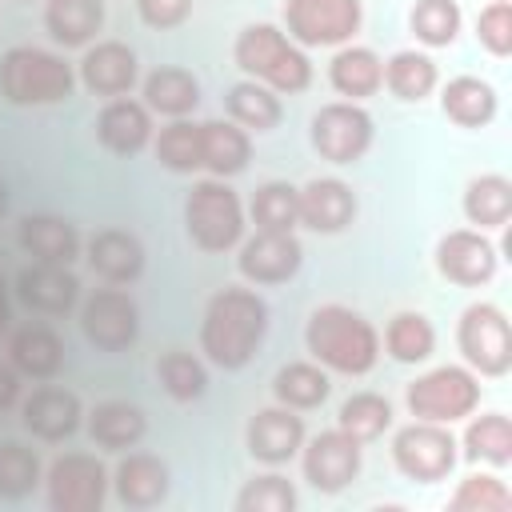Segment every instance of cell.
<instances>
[{
    "mask_svg": "<svg viewBox=\"0 0 512 512\" xmlns=\"http://www.w3.org/2000/svg\"><path fill=\"white\" fill-rule=\"evenodd\" d=\"M268 324H272L268 300L256 288L228 284V288H220L204 304V316H200V356L212 368L240 372L264 348Z\"/></svg>",
    "mask_w": 512,
    "mask_h": 512,
    "instance_id": "obj_1",
    "label": "cell"
},
{
    "mask_svg": "<svg viewBox=\"0 0 512 512\" xmlns=\"http://www.w3.org/2000/svg\"><path fill=\"white\" fill-rule=\"evenodd\" d=\"M308 360L328 368L332 376H368L380 364V332L376 324L348 304H320L304 320Z\"/></svg>",
    "mask_w": 512,
    "mask_h": 512,
    "instance_id": "obj_2",
    "label": "cell"
},
{
    "mask_svg": "<svg viewBox=\"0 0 512 512\" xmlns=\"http://www.w3.org/2000/svg\"><path fill=\"white\" fill-rule=\"evenodd\" d=\"M232 64L248 80L272 88L276 96H300L312 84L308 48H300L280 24H268V20L244 24L236 32V40H232Z\"/></svg>",
    "mask_w": 512,
    "mask_h": 512,
    "instance_id": "obj_3",
    "label": "cell"
},
{
    "mask_svg": "<svg viewBox=\"0 0 512 512\" xmlns=\"http://www.w3.org/2000/svg\"><path fill=\"white\" fill-rule=\"evenodd\" d=\"M76 64L52 48L16 44L0 56V100L12 108H52L72 100Z\"/></svg>",
    "mask_w": 512,
    "mask_h": 512,
    "instance_id": "obj_4",
    "label": "cell"
},
{
    "mask_svg": "<svg viewBox=\"0 0 512 512\" xmlns=\"http://www.w3.org/2000/svg\"><path fill=\"white\" fill-rule=\"evenodd\" d=\"M184 232H188L192 248H200L208 256L232 252L248 236V208H244L240 192L220 176L192 180V188L184 196Z\"/></svg>",
    "mask_w": 512,
    "mask_h": 512,
    "instance_id": "obj_5",
    "label": "cell"
},
{
    "mask_svg": "<svg viewBox=\"0 0 512 512\" xmlns=\"http://www.w3.org/2000/svg\"><path fill=\"white\" fill-rule=\"evenodd\" d=\"M480 400L484 384L468 364H436L404 388L408 416L432 424H460L480 408Z\"/></svg>",
    "mask_w": 512,
    "mask_h": 512,
    "instance_id": "obj_6",
    "label": "cell"
},
{
    "mask_svg": "<svg viewBox=\"0 0 512 512\" xmlns=\"http://www.w3.org/2000/svg\"><path fill=\"white\" fill-rule=\"evenodd\" d=\"M456 348L460 360L480 376V380H500L512 368V328L500 304L492 300H472L460 320H456Z\"/></svg>",
    "mask_w": 512,
    "mask_h": 512,
    "instance_id": "obj_7",
    "label": "cell"
},
{
    "mask_svg": "<svg viewBox=\"0 0 512 512\" xmlns=\"http://www.w3.org/2000/svg\"><path fill=\"white\" fill-rule=\"evenodd\" d=\"M372 140H376V120L364 104H352V100H328L308 120L312 152L336 168L360 164L368 156Z\"/></svg>",
    "mask_w": 512,
    "mask_h": 512,
    "instance_id": "obj_8",
    "label": "cell"
},
{
    "mask_svg": "<svg viewBox=\"0 0 512 512\" xmlns=\"http://www.w3.org/2000/svg\"><path fill=\"white\" fill-rule=\"evenodd\" d=\"M460 444L452 436V424L412 420L392 432V464L412 484H440L456 472Z\"/></svg>",
    "mask_w": 512,
    "mask_h": 512,
    "instance_id": "obj_9",
    "label": "cell"
},
{
    "mask_svg": "<svg viewBox=\"0 0 512 512\" xmlns=\"http://www.w3.org/2000/svg\"><path fill=\"white\" fill-rule=\"evenodd\" d=\"M280 28L300 48H340L364 28V0H284Z\"/></svg>",
    "mask_w": 512,
    "mask_h": 512,
    "instance_id": "obj_10",
    "label": "cell"
},
{
    "mask_svg": "<svg viewBox=\"0 0 512 512\" xmlns=\"http://www.w3.org/2000/svg\"><path fill=\"white\" fill-rule=\"evenodd\" d=\"M112 472L96 452H60L44 468V500L52 512H100Z\"/></svg>",
    "mask_w": 512,
    "mask_h": 512,
    "instance_id": "obj_11",
    "label": "cell"
},
{
    "mask_svg": "<svg viewBox=\"0 0 512 512\" xmlns=\"http://www.w3.org/2000/svg\"><path fill=\"white\" fill-rule=\"evenodd\" d=\"M80 336L96 352H128L140 340V304L128 288L104 284L80 300Z\"/></svg>",
    "mask_w": 512,
    "mask_h": 512,
    "instance_id": "obj_12",
    "label": "cell"
},
{
    "mask_svg": "<svg viewBox=\"0 0 512 512\" xmlns=\"http://www.w3.org/2000/svg\"><path fill=\"white\" fill-rule=\"evenodd\" d=\"M432 264L456 288H484L500 272V248L480 228H448L432 248Z\"/></svg>",
    "mask_w": 512,
    "mask_h": 512,
    "instance_id": "obj_13",
    "label": "cell"
},
{
    "mask_svg": "<svg viewBox=\"0 0 512 512\" xmlns=\"http://www.w3.org/2000/svg\"><path fill=\"white\" fill-rule=\"evenodd\" d=\"M300 472L304 480L324 492V496H336L344 492L360 468H364V444L352 440L344 428H324L316 436H304V448H300Z\"/></svg>",
    "mask_w": 512,
    "mask_h": 512,
    "instance_id": "obj_14",
    "label": "cell"
},
{
    "mask_svg": "<svg viewBox=\"0 0 512 512\" xmlns=\"http://www.w3.org/2000/svg\"><path fill=\"white\" fill-rule=\"evenodd\" d=\"M304 268V244L296 232H252L236 244V272L252 288L288 284Z\"/></svg>",
    "mask_w": 512,
    "mask_h": 512,
    "instance_id": "obj_15",
    "label": "cell"
},
{
    "mask_svg": "<svg viewBox=\"0 0 512 512\" xmlns=\"http://www.w3.org/2000/svg\"><path fill=\"white\" fill-rule=\"evenodd\" d=\"M304 416L296 408H284V404H268V408H256L244 424V448L256 464H268V468H284L300 456L304 448Z\"/></svg>",
    "mask_w": 512,
    "mask_h": 512,
    "instance_id": "obj_16",
    "label": "cell"
},
{
    "mask_svg": "<svg viewBox=\"0 0 512 512\" xmlns=\"http://www.w3.org/2000/svg\"><path fill=\"white\" fill-rule=\"evenodd\" d=\"M20 424L44 444H64L84 428V404L72 388L40 380L28 396H20Z\"/></svg>",
    "mask_w": 512,
    "mask_h": 512,
    "instance_id": "obj_17",
    "label": "cell"
},
{
    "mask_svg": "<svg viewBox=\"0 0 512 512\" xmlns=\"http://www.w3.org/2000/svg\"><path fill=\"white\" fill-rule=\"evenodd\" d=\"M76 84H84L92 96H132V88L140 84V56L132 44L124 40H92L88 48H80L76 60Z\"/></svg>",
    "mask_w": 512,
    "mask_h": 512,
    "instance_id": "obj_18",
    "label": "cell"
},
{
    "mask_svg": "<svg viewBox=\"0 0 512 512\" xmlns=\"http://www.w3.org/2000/svg\"><path fill=\"white\" fill-rule=\"evenodd\" d=\"M296 200H300V228H308L316 236L348 232L360 212L352 184H344L340 176H312L308 184L296 188Z\"/></svg>",
    "mask_w": 512,
    "mask_h": 512,
    "instance_id": "obj_19",
    "label": "cell"
},
{
    "mask_svg": "<svg viewBox=\"0 0 512 512\" xmlns=\"http://www.w3.org/2000/svg\"><path fill=\"white\" fill-rule=\"evenodd\" d=\"M120 508H132V512H148V508H160L172 492V468L156 456V452H124L112 468V488Z\"/></svg>",
    "mask_w": 512,
    "mask_h": 512,
    "instance_id": "obj_20",
    "label": "cell"
},
{
    "mask_svg": "<svg viewBox=\"0 0 512 512\" xmlns=\"http://www.w3.org/2000/svg\"><path fill=\"white\" fill-rule=\"evenodd\" d=\"M84 260H88V268H92L104 284L128 288V284H136V280L144 276L148 252H144L140 236L128 232V228H96V232L88 236V244H84Z\"/></svg>",
    "mask_w": 512,
    "mask_h": 512,
    "instance_id": "obj_21",
    "label": "cell"
},
{
    "mask_svg": "<svg viewBox=\"0 0 512 512\" xmlns=\"http://www.w3.org/2000/svg\"><path fill=\"white\" fill-rule=\"evenodd\" d=\"M92 128H96V140L112 156H124V160L136 156V152H144L152 144V132H156L152 128V112L136 96H112V100H104Z\"/></svg>",
    "mask_w": 512,
    "mask_h": 512,
    "instance_id": "obj_22",
    "label": "cell"
},
{
    "mask_svg": "<svg viewBox=\"0 0 512 512\" xmlns=\"http://www.w3.org/2000/svg\"><path fill=\"white\" fill-rule=\"evenodd\" d=\"M16 240H20L24 256H32L36 264H64V268H72L84 256V240H80L76 224L64 220V216H52V212L24 216L20 228H16Z\"/></svg>",
    "mask_w": 512,
    "mask_h": 512,
    "instance_id": "obj_23",
    "label": "cell"
},
{
    "mask_svg": "<svg viewBox=\"0 0 512 512\" xmlns=\"http://www.w3.org/2000/svg\"><path fill=\"white\" fill-rule=\"evenodd\" d=\"M16 296L40 316H68L80 304V280L64 264H28L16 276Z\"/></svg>",
    "mask_w": 512,
    "mask_h": 512,
    "instance_id": "obj_24",
    "label": "cell"
},
{
    "mask_svg": "<svg viewBox=\"0 0 512 512\" xmlns=\"http://www.w3.org/2000/svg\"><path fill=\"white\" fill-rule=\"evenodd\" d=\"M436 92H440V112H444V120H452L456 128L480 132V128H488V124L500 116V96H496V88H492L484 76L460 72V76H448Z\"/></svg>",
    "mask_w": 512,
    "mask_h": 512,
    "instance_id": "obj_25",
    "label": "cell"
},
{
    "mask_svg": "<svg viewBox=\"0 0 512 512\" xmlns=\"http://www.w3.org/2000/svg\"><path fill=\"white\" fill-rule=\"evenodd\" d=\"M328 84L340 100L364 104L368 96H376L384 88V56L368 44H340L328 60Z\"/></svg>",
    "mask_w": 512,
    "mask_h": 512,
    "instance_id": "obj_26",
    "label": "cell"
},
{
    "mask_svg": "<svg viewBox=\"0 0 512 512\" xmlns=\"http://www.w3.org/2000/svg\"><path fill=\"white\" fill-rule=\"evenodd\" d=\"M140 100L152 116L164 120H184L200 108V80L192 68L180 64H160L140 80Z\"/></svg>",
    "mask_w": 512,
    "mask_h": 512,
    "instance_id": "obj_27",
    "label": "cell"
},
{
    "mask_svg": "<svg viewBox=\"0 0 512 512\" xmlns=\"http://www.w3.org/2000/svg\"><path fill=\"white\" fill-rule=\"evenodd\" d=\"M84 428L100 452H128L148 436V412L132 400H100L84 412Z\"/></svg>",
    "mask_w": 512,
    "mask_h": 512,
    "instance_id": "obj_28",
    "label": "cell"
},
{
    "mask_svg": "<svg viewBox=\"0 0 512 512\" xmlns=\"http://www.w3.org/2000/svg\"><path fill=\"white\" fill-rule=\"evenodd\" d=\"M8 364L24 380H52L64 368V340L52 324H24L8 336Z\"/></svg>",
    "mask_w": 512,
    "mask_h": 512,
    "instance_id": "obj_29",
    "label": "cell"
},
{
    "mask_svg": "<svg viewBox=\"0 0 512 512\" xmlns=\"http://www.w3.org/2000/svg\"><path fill=\"white\" fill-rule=\"evenodd\" d=\"M104 0H44V32L56 48H88L104 32Z\"/></svg>",
    "mask_w": 512,
    "mask_h": 512,
    "instance_id": "obj_30",
    "label": "cell"
},
{
    "mask_svg": "<svg viewBox=\"0 0 512 512\" xmlns=\"http://www.w3.org/2000/svg\"><path fill=\"white\" fill-rule=\"evenodd\" d=\"M460 212H464L468 228L504 232L508 220H512V180L504 172H480V176H472L464 184Z\"/></svg>",
    "mask_w": 512,
    "mask_h": 512,
    "instance_id": "obj_31",
    "label": "cell"
},
{
    "mask_svg": "<svg viewBox=\"0 0 512 512\" xmlns=\"http://www.w3.org/2000/svg\"><path fill=\"white\" fill-rule=\"evenodd\" d=\"M200 160L208 176H240L252 160V132H244L232 120H200Z\"/></svg>",
    "mask_w": 512,
    "mask_h": 512,
    "instance_id": "obj_32",
    "label": "cell"
},
{
    "mask_svg": "<svg viewBox=\"0 0 512 512\" xmlns=\"http://www.w3.org/2000/svg\"><path fill=\"white\" fill-rule=\"evenodd\" d=\"M380 352L392 364H404V368L428 364L432 352H436V324L416 308L392 312L388 324H384V336H380Z\"/></svg>",
    "mask_w": 512,
    "mask_h": 512,
    "instance_id": "obj_33",
    "label": "cell"
},
{
    "mask_svg": "<svg viewBox=\"0 0 512 512\" xmlns=\"http://www.w3.org/2000/svg\"><path fill=\"white\" fill-rule=\"evenodd\" d=\"M384 88L400 104H424L440 88V68L424 48H400L384 60Z\"/></svg>",
    "mask_w": 512,
    "mask_h": 512,
    "instance_id": "obj_34",
    "label": "cell"
},
{
    "mask_svg": "<svg viewBox=\"0 0 512 512\" xmlns=\"http://www.w3.org/2000/svg\"><path fill=\"white\" fill-rule=\"evenodd\" d=\"M224 112H228L232 124H240V128L252 132V136H268V132H276L280 120H284L280 96H276L272 88L248 80V76L236 80V84L224 92Z\"/></svg>",
    "mask_w": 512,
    "mask_h": 512,
    "instance_id": "obj_35",
    "label": "cell"
},
{
    "mask_svg": "<svg viewBox=\"0 0 512 512\" xmlns=\"http://www.w3.org/2000/svg\"><path fill=\"white\" fill-rule=\"evenodd\" d=\"M332 396V372L316 360H288L272 376V400L296 412H312Z\"/></svg>",
    "mask_w": 512,
    "mask_h": 512,
    "instance_id": "obj_36",
    "label": "cell"
},
{
    "mask_svg": "<svg viewBox=\"0 0 512 512\" xmlns=\"http://www.w3.org/2000/svg\"><path fill=\"white\" fill-rule=\"evenodd\" d=\"M456 444L468 464L508 468L512 464V420L504 412H480V416L472 412L464 424V436Z\"/></svg>",
    "mask_w": 512,
    "mask_h": 512,
    "instance_id": "obj_37",
    "label": "cell"
},
{
    "mask_svg": "<svg viewBox=\"0 0 512 512\" xmlns=\"http://www.w3.org/2000/svg\"><path fill=\"white\" fill-rule=\"evenodd\" d=\"M156 380L176 404H192L208 392V360L188 348H168L156 356Z\"/></svg>",
    "mask_w": 512,
    "mask_h": 512,
    "instance_id": "obj_38",
    "label": "cell"
},
{
    "mask_svg": "<svg viewBox=\"0 0 512 512\" xmlns=\"http://www.w3.org/2000/svg\"><path fill=\"white\" fill-rule=\"evenodd\" d=\"M152 152H156V164L176 172V176H192V172H204V160H200V120H168L160 132H152Z\"/></svg>",
    "mask_w": 512,
    "mask_h": 512,
    "instance_id": "obj_39",
    "label": "cell"
},
{
    "mask_svg": "<svg viewBox=\"0 0 512 512\" xmlns=\"http://www.w3.org/2000/svg\"><path fill=\"white\" fill-rule=\"evenodd\" d=\"M464 12L460 0H416L408 8V32L420 48H452L460 40Z\"/></svg>",
    "mask_w": 512,
    "mask_h": 512,
    "instance_id": "obj_40",
    "label": "cell"
},
{
    "mask_svg": "<svg viewBox=\"0 0 512 512\" xmlns=\"http://www.w3.org/2000/svg\"><path fill=\"white\" fill-rule=\"evenodd\" d=\"M248 220L256 232H296L300 228V200L296 184L288 180H264L248 200Z\"/></svg>",
    "mask_w": 512,
    "mask_h": 512,
    "instance_id": "obj_41",
    "label": "cell"
},
{
    "mask_svg": "<svg viewBox=\"0 0 512 512\" xmlns=\"http://www.w3.org/2000/svg\"><path fill=\"white\" fill-rule=\"evenodd\" d=\"M336 428H344L360 444H372L392 428V400L380 396V392H368V388L352 392L336 408Z\"/></svg>",
    "mask_w": 512,
    "mask_h": 512,
    "instance_id": "obj_42",
    "label": "cell"
},
{
    "mask_svg": "<svg viewBox=\"0 0 512 512\" xmlns=\"http://www.w3.org/2000/svg\"><path fill=\"white\" fill-rule=\"evenodd\" d=\"M44 484L40 452L24 440H0V500H24Z\"/></svg>",
    "mask_w": 512,
    "mask_h": 512,
    "instance_id": "obj_43",
    "label": "cell"
},
{
    "mask_svg": "<svg viewBox=\"0 0 512 512\" xmlns=\"http://www.w3.org/2000/svg\"><path fill=\"white\" fill-rule=\"evenodd\" d=\"M296 504H300L296 484L276 468L272 472H256L252 480H244L236 500H232L236 512H296Z\"/></svg>",
    "mask_w": 512,
    "mask_h": 512,
    "instance_id": "obj_44",
    "label": "cell"
},
{
    "mask_svg": "<svg viewBox=\"0 0 512 512\" xmlns=\"http://www.w3.org/2000/svg\"><path fill=\"white\" fill-rule=\"evenodd\" d=\"M448 512H512V488L496 472H468L448 496Z\"/></svg>",
    "mask_w": 512,
    "mask_h": 512,
    "instance_id": "obj_45",
    "label": "cell"
},
{
    "mask_svg": "<svg viewBox=\"0 0 512 512\" xmlns=\"http://www.w3.org/2000/svg\"><path fill=\"white\" fill-rule=\"evenodd\" d=\"M476 44L496 60L512 56V4L508 0H492L476 12Z\"/></svg>",
    "mask_w": 512,
    "mask_h": 512,
    "instance_id": "obj_46",
    "label": "cell"
},
{
    "mask_svg": "<svg viewBox=\"0 0 512 512\" xmlns=\"http://www.w3.org/2000/svg\"><path fill=\"white\" fill-rule=\"evenodd\" d=\"M136 16L152 32H172L192 16V0H136Z\"/></svg>",
    "mask_w": 512,
    "mask_h": 512,
    "instance_id": "obj_47",
    "label": "cell"
},
{
    "mask_svg": "<svg viewBox=\"0 0 512 512\" xmlns=\"http://www.w3.org/2000/svg\"><path fill=\"white\" fill-rule=\"evenodd\" d=\"M20 392H24V376L8 360H0V412L16 408L20 404Z\"/></svg>",
    "mask_w": 512,
    "mask_h": 512,
    "instance_id": "obj_48",
    "label": "cell"
},
{
    "mask_svg": "<svg viewBox=\"0 0 512 512\" xmlns=\"http://www.w3.org/2000/svg\"><path fill=\"white\" fill-rule=\"evenodd\" d=\"M12 328V296H8V280L0 272V336Z\"/></svg>",
    "mask_w": 512,
    "mask_h": 512,
    "instance_id": "obj_49",
    "label": "cell"
},
{
    "mask_svg": "<svg viewBox=\"0 0 512 512\" xmlns=\"http://www.w3.org/2000/svg\"><path fill=\"white\" fill-rule=\"evenodd\" d=\"M4 208H8V192H4V184H0V216H4Z\"/></svg>",
    "mask_w": 512,
    "mask_h": 512,
    "instance_id": "obj_50",
    "label": "cell"
},
{
    "mask_svg": "<svg viewBox=\"0 0 512 512\" xmlns=\"http://www.w3.org/2000/svg\"><path fill=\"white\" fill-rule=\"evenodd\" d=\"M16 4H32V0H16Z\"/></svg>",
    "mask_w": 512,
    "mask_h": 512,
    "instance_id": "obj_51",
    "label": "cell"
},
{
    "mask_svg": "<svg viewBox=\"0 0 512 512\" xmlns=\"http://www.w3.org/2000/svg\"><path fill=\"white\" fill-rule=\"evenodd\" d=\"M508 4H512V0H508Z\"/></svg>",
    "mask_w": 512,
    "mask_h": 512,
    "instance_id": "obj_52",
    "label": "cell"
}]
</instances>
